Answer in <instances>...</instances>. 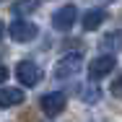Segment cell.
Masks as SVG:
<instances>
[{
    "instance_id": "obj_8",
    "label": "cell",
    "mask_w": 122,
    "mask_h": 122,
    "mask_svg": "<svg viewBox=\"0 0 122 122\" xmlns=\"http://www.w3.org/2000/svg\"><path fill=\"white\" fill-rule=\"evenodd\" d=\"M107 10L104 8H91V10H86V16H83V29L86 31H96L99 26L107 21Z\"/></svg>"
},
{
    "instance_id": "obj_7",
    "label": "cell",
    "mask_w": 122,
    "mask_h": 122,
    "mask_svg": "<svg viewBox=\"0 0 122 122\" xmlns=\"http://www.w3.org/2000/svg\"><path fill=\"white\" fill-rule=\"evenodd\" d=\"M24 91L21 88H16V86H5V88H0V107L3 109H10V107H18V104H24Z\"/></svg>"
},
{
    "instance_id": "obj_3",
    "label": "cell",
    "mask_w": 122,
    "mask_h": 122,
    "mask_svg": "<svg viewBox=\"0 0 122 122\" xmlns=\"http://www.w3.org/2000/svg\"><path fill=\"white\" fill-rule=\"evenodd\" d=\"M16 78H18L24 86H36V83H42V78H44V70H42L36 62H31V60H24V62H18V65H16Z\"/></svg>"
},
{
    "instance_id": "obj_6",
    "label": "cell",
    "mask_w": 122,
    "mask_h": 122,
    "mask_svg": "<svg viewBox=\"0 0 122 122\" xmlns=\"http://www.w3.org/2000/svg\"><path fill=\"white\" fill-rule=\"evenodd\" d=\"M114 68H117V60H114L112 55L96 57V60H91V65H88V78H91V81H99V78L109 75Z\"/></svg>"
},
{
    "instance_id": "obj_15",
    "label": "cell",
    "mask_w": 122,
    "mask_h": 122,
    "mask_svg": "<svg viewBox=\"0 0 122 122\" xmlns=\"http://www.w3.org/2000/svg\"><path fill=\"white\" fill-rule=\"evenodd\" d=\"M0 3H3V0H0Z\"/></svg>"
},
{
    "instance_id": "obj_11",
    "label": "cell",
    "mask_w": 122,
    "mask_h": 122,
    "mask_svg": "<svg viewBox=\"0 0 122 122\" xmlns=\"http://www.w3.org/2000/svg\"><path fill=\"white\" fill-rule=\"evenodd\" d=\"M81 96H83V101H86V104H94V101H99V99H101V88L96 86V81H91V86L81 88Z\"/></svg>"
},
{
    "instance_id": "obj_4",
    "label": "cell",
    "mask_w": 122,
    "mask_h": 122,
    "mask_svg": "<svg viewBox=\"0 0 122 122\" xmlns=\"http://www.w3.org/2000/svg\"><path fill=\"white\" fill-rule=\"evenodd\" d=\"M39 107H42V112L47 117H57L60 112H65L68 99H65L62 91H49V94H44V96L39 99Z\"/></svg>"
},
{
    "instance_id": "obj_10",
    "label": "cell",
    "mask_w": 122,
    "mask_h": 122,
    "mask_svg": "<svg viewBox=\"0 0 122 122\" xmlns=\"http://www.w3.org/2000/svg\"><path fill=\"white\" fill-rule=\"evenodd\" d=\"M36 8H39V0H16L13 8H10V13H13V16H29V13H34Z\"/></svg>"
},
{
    "instance_id": "obj_9",
    "label": "cell",
    "mask_w": 122,
    "mask_h": 122,
    "mask_svg": "<svg viewBox=\"0 0 122 122\" xmlns=\"http://www.w3.org/2000/svg\"><path fill=\"white\" fill-rule=\"evenodd\" d=\"M101 47L112 49V52H120L122 49V31L114 29V31H109V34H104V36H101Z\"/></svg>"
},
{
    "instance_id": "obj_14",
    "label": "cell",
    "mask_w": 122,
    "mask_h": 122,
    "mask_svg": "<svg viewBox=\"0 0 122 122\" xmlns=\"http://www.w3.org/2000/svg\"><path fill=\"white\" fill-rule=\"evenodd\" d=\"M3 34H5V24L0 21V39H3Z\"/></svg>"
},
{
    "instance_id": "obj_5",
    "label": "cell",
    "mask_w": 122,
    "mask_h": 122,
    "mask_svg": "<svg viewBox=\"0 0 122 122\" xmlns=\"http://www.w3.org/2000/svg\"><path fill=\"white\" fill-rule=\"evenodd\" d=\"M75 18H78L75 5H62V8H57V10L52 13V26H55L57 31H70L73 24H75Z\"/></svg>"
},
{
    "instance_id": "obj_1",
    "label": "cell",
    "mask_w": 122,
    "mask_h": 122,
    "mask_svg": "<svg viewBox=\"0 0 122 122\" xmlns=\"http://www.w3.org/2000/svg\"><path fill=\"white\" fill-rule=\"evenodd\" d=\"M81 68H83V57H81L78 52H68V55H62V57L57 60L55 75H57V78H73V75L81 73Z\"/></svg>"
},
{
    "instance_id": "obj_2",
    "label": "cell",
    "mask_w": 122,
    "mask_h": 122,
    "mask_svg": "<svg viewBox=\"0 0 122 122\" xmlns=\"http://www.w3.org/2000/svg\"><path fill=\"white\" fill-rule=\"evenodd\" d=\"M39 36V26L31 24V21H26V18H13V24H10V39L13 42H31V39H36Z\"/></svg>"
},
{
    "instance_id": "obj_13",
    "label": "cell",
    "mask_w": 122,
    "mask_h": 122,
    "mask_svg": "<svg viewBox=\"0 0 122 122\" xmlns=\"http://www.w3.org/2000/svg\"><path fill=\"white\" fill-rule=\"evenodd\" d=\"M5 78H8V68L0 65V83H5Z\"/></svg>"
},
{
    "instance_id": "obj_12",
    "label": "cell",
    "mask_w": 122,
    "mask_h": 122,
    "mask_svg": "<svg viewBox=\"0 0 122 122\" xmlns=\"http://www.w3.org/2000/svg\"><path fill=\"white\" fill-rule=\"evenodd\" d=\"M109 91H112V96H117V99H122V73L117 75V78H114V81H112V88H109Z\"/></svg>"
}]
</instances>
